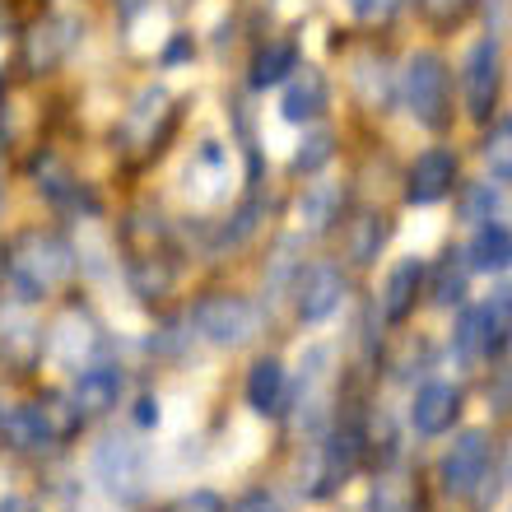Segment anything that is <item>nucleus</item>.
<instances>
[{
    "label": "nucleus",
    "instance_id": "1",
    "mask_svg": "<svg viewBox=\"0 0 512 512\" xmlns=\"http://www.w3.org/2000/svg\"><path fill=\"white\" fill-rule=\"evenodd\" d=\"M70 275V247L56 238V233H24L14 243V256H10V284L14 294L33 303L42 298L52 284H61Z\"/></svg>",
    "mask_w": 512,
    "mask_h": 512
},
{
    "label": "nucleus",
    "instance_id": "2",
    "mask_svg": "<svg viewBox=\"0 0 512 512\" xmlns=\"http://www.w3.org/2000/svg\"><path fill=\"white\" fill-rule=\"evenodd\" d=\"M94 480L112 503H126V508L140 503L149 485L145 447L135 443V438H103L94 447Z\"/></svg>",
    "mask_w": 512,
    "mask_h": 512
},
{
    "label": "nucleus",
    "instance_id": "3",
    "mask_svg": "<svg viewBox=\"0 0 512 512\" xmlns=\"http://www.w3.org/2000/svg\"><path fill=\"white\" fill-rule=\"evenodd\" d=\"M401 103L419 126H443L447 117V66L438 52H415L401 70Z\"/></svg>",
    "mask_w": 512,
    "mask_h": 512
},
{
    "label": "nucleus",
    "instance_id": "4",
    "mask_svg": "<svg viewBox=\"0 0 512 512\" xmlns=\"http://www.w3.org/2000/svg\"><path fill=\"white\" fill-rule=\"evenodd\" d=\"M191 326H196L201 340L219 345V350H233V345H247L256 336V308L238 294H215L205 303H196Z\"/></svg>",
    "mask_w": 512,
    "mask_h": 512
},
{
    "label": "nucleus",
    "instance_id": "5",
    "mask_svg": "<svg viewBox=\"0 0 512 512\" xmlns=\"http://www.w3.org/2000/svg\"><path fill=\"white\" fill-rule=\"evenodd\" d=\"M499 80H503V52L499 38H480L466 52V66H461V89H466V112L475 122H485L494 98H499Z\"/></svg>",
    "mask_w": 512,
    "mask_h": 512
},
{
    "label": "nucleus",
    "instance_id": "6",
    "mask_svg": "<svg viewBox=\"0 0 512 512\" xmlns=\"http://www.w3.org/2000/svg\"><path fill=\"white\" fill-rule=\"evenodd\" d=\"M489 471V438L480 429H466L457 438V443L447 447L443 466H438V475H443V489L452 494V499H466V494H475L480 489V480H485Z\"/></svg>",
    "mask_w": 512,
    "mask_h": 512
},
{
    "label": "nucleus",
    "instance_id": "7",
    "mask_svg": "<svg viewBox=\"0 0 512 512\" xmlns=\"http://www.w3.org/2000/svg\"><path fill=\"white\" fill-rule=\"evenodd\" d=\"M122 368L108 364V359H89V364L75 373V387H70V396H75V410L80 415H103V410H112V405L122 401Z\"/></svg>",
    "mask_w": 512,
    "mask_h": 512
},
{
    "label": "nucleus",
    "instance_id": "8",
    "mask_svg": "<svg viewBox=\"0 0 512 512\" xmlns=\"http://www.w3.org/2000/svg\"><path fill=\"white\" fill-rule=\"evenodd\" d=\"M294 294H298V317L303 322H326L340 308V298H345V275L336 266H308L298 275Z\"/></svg>",
    "mask_w": 512,
    "mask_h": 512
},
{
    "label": "nucleus",
    "instance_id": "9",
    "mask_svg": "<svg viewBox=\"0 0 512 512\" xmlns=\"http://www.w3.org/2000/svg\"><path fill=\"white\" fill-rule=\"evenodd\" d=\"M461 415V391L452 382H429V387L415 391V405H410V424H415L424 438H438L457 424Z\"/></svg>",
    "mask_w": 512,
    "mask_h": 512
},
{
    "label": "nucleus",
    "instance_id": "10",
    "mask_svg": "<svg viewBox=\"0 0 512 512\" xmlns=\"http://www.w3.org/2000/svg\"><path fill=\"white\" fill-rule=\"evenodd\" d=\"M457 182V159L447 149H424L410 168V187H405V201L410 205H433L443 201L447 191Z\"/></svg>",
    "mask_w": 512,
    "mask_h": 512
},
{
    "label": "nucleus",
    "instance_id": "11",
    "mask_svg": "<svg viewBox=\"0 0 512 512\" xmlns=\"http://www.w3.org/2000/svg\"><path fill=\"white\" fill-rule=\"evenodd\" d=\"M354 471H359V433H354V429H336L322 443V461H317V485H312V494H317V499L336 494V489L345 485Z\"/></svg>",
    "mask_w": 512,
    "mask_h": 512
},
{
    "label": "nucleus",
    "instance_id": "12",
    "mask_svg": "<svg viewBox=\"0 0 512 512\" xmlns=\"http://www.w3.org/2000/svg\"><path fill=\"white\" fill-rule=\"evenodd\" d=\"M0 433L14 452H47L56 443V424L47 415V405H14L10 415L0 419Z\"/></svg>",
    "mask_w": 512,
    "mask_h": 512
},
{
    "label": "nucleus",
    "instance_id": "13",
    "mask_svg": "<svg viewBox=\"0 0 512 512\" xmlns=\"http://www.w3.org/2000/svg\"><path fill=\"white\" fill-rule=\"evenodd\" d=\"M284 401H289V378H284L280 359H256L252 373H247V405L256 415H284Z\"/></svg>",
    "mask_w": 512,
    "mask_h": 512
},
{
    "label": "nucleus",
    "instance_id": "14",
    "mask_svg": "<svg viewBox=\"0 0 512 512\" xmlns=\"http://www.w3.org/2000/svg\"><path fill=\"white\" fill-rule=\"evenodd\" d=\"M284 122H317L326 112V80L322 70L298 66L289 75V89H284Z\"/></svg>",
    "mask_w": 512,
    "mask_h": 512
},
{
    "label": "nucleus",
    "instance_id": "15",
    "mask_svg": "<svg viewBox=\"0 0 512 512\" xmlns=\"http://www.w3.org/2000/svg\"><path fill=\"white\" fill-rule=\"evenodd\" d=\"M419 284H424V266L419 261H401V266L391 270L387 284H382V317L387 322H405L415 312Z\"/></svg>",
    "mask_w": 512,
    "mask_h": 512
},
{
    "label": "nucleus",
    "instance_id": "16",
    "mask_svg": "<svg viewBox=\"0 0 512 512\" xmlns=\"http://www.w3.org/2000/svg\"><path fill=\"white\" fill-rule=\"evenodd\" d=\"M466 256H471V261H466L471 270H489V275L512 270V229H503V224H480Z\"/></svg>",
    "mask_w": 512,
    "mask_h": 512
},
{
    "label": "nucleus",
    "instance_id": "17",
    "mask_svg": "<svg viewBox=\"0 0 512 512\" xmlns=\"http://www.w3.org/2000/svg\"><path fill=\"white\" fill-rule=\"evenodd\" d=\"M294 70H298L294 42H270V47H261L252 61V84L256 89H270V84H284Z\"/></svg>",
    "mask_w": 512,
    "mask_h": 512
},
{
    "label": "nucleus",
    "instance_id": "18",
    "mask_svg": "<svg viewBox=\"0 0 512 512\" xmlns=\"http://www.w3.org/2000/svg\"><path fill=\"white\" fill-rule=\"evenodd\" d=\"M452 350H457V359L466 368L480 364V359H489V336H485V317H480V308L461 312L457 331H452Z\"/></svg>",
    "mask_w": 512,
    "mask_h": 512
},
{
    "label": "nucleus",
    "instance_id": "19",
    "mask_svg": "<svg viewBox=\"0 0 512 512\" xmlns=\"http://www.w3.org/2000/svg\"><path fill=\"white\" fill-rule=\"evenodd\" d=\"M466 280H471V266L461 261V252H447L443 261H438V270H433V303H438V308L461 303V298H466Z\"/></svg>",
    "mask_w": 512,
    "mask_h": 512
},
{
    "label": "nucleus",
    "instance_id": "20",
    "mask_svg": "<svg viewBox=\"0 0 512 512\" xmlns=\"http://www.w3.org/2000/svg\"><path fill=\"white\" fill-rule=\"evenodd\" d=\"M480 317H485V336H489V354L503 350L512 340V284L494 289V294L480 303Z\"/></svg>",
    "mask_w": 512,
    "mask_h": 512
},
{
    "label": "nucleus",
    "instance_id": "21",
    "mask_svg": "<svg viewBox=\"0 0 512 512\" xmlns=\"http://www.w3.org/2000/svg\"><path fill=\"white\" fill-rule=\"evenodd\" d=\"M336 205H340V191L331 182H317V187L298 201V219L308 224V233H322L331 229V219H336Z\"/></svg>",
    "mask_w": 512,
    "mask_h": 512
},
{
    "label": "nucleus",
    "instance_id": "22",
    "mask_svg": "<svg viewBox=\"0 0 512 512\" xmlns=\"http://www.w3.org/2000/svg\"><path fill=\"white\" fill-rule=\"evenodd\" d=\"M485 163L499 182H512V117H503L485 140Z\"/></svg>",
    "mask_w": 512,
    "mask_h": 512
},
{
    "label": "nucleus",
    "instance_id": "23",
    "mask_svg": "<svg viewBox=\"0 0 512 512\" xmlns=\"http://www.w3.org/2000/svg\"><path fill=\"white\" fill-rule=\"evenodd\" d=\"M326 159H331V135L317 131V135H308V140H303V149L294 154V168H298V173H317Z\"/></svg>",
    "mask_w": 512,
    "mask_h": 512
},
{
    "label": "nucleus",
    "instance_id": "24",
    "mask_svg": "<svg viewBox=\"0 0 512 512\" xmlns=\"http://www.w3.org/2000/svg\"><path fill=\"white\" fill-rule=\"evenodd\" d=\"M168 512H224V499L210 494V489H191V494H182Z\"/></svg>",
    "mask_w": 512,
    "mask_h": 512
},
{
    "label": "nucleus",
    "instance_id": "25",
    "mask_svg": "<svg viewBox=\"0 0 512 512\" xmlns=\"http://www.w3.org/2000/svg\"><path fill=\"white\" fill-rule=\"evenodd\" d=\"M382 238H387V229L378 224V215H368L364 219V238L354 243V256H359V261H373V252L382 247Z\"/></svg>",
    "mask_w": 512,
    "mask_h": 512
},
{
    "label": "nucleus",
    "instance_id": "26",
    "mask_svg": "<svg viewBox=\"0 0 512 512\" xmlns=\"http://www.w3.org/2000/svg\"><path fill=\"white\" fill-rule=\"evenodd\" d=\"M494 191L489 187H475L471 196H466V219H475V224H489V215H494Z\"/></svg>",
    "mask_w": 512,
    "mask_h": 512
},
{
    "label": "nucleus",
    "instance_id": "27",
    "mask_svg": "<svg viewBox=\"0 0 512 512\" xmlns=\"http://www.w3.org/2000/svg\"><path fill=\"white\" fill-rule=\"evenodd\" d=\"M396 5H401V0H350V10L359 14L364 24H378V19H387Z\"/></svg>",
    "mask_w": 512,
    "mask_h": 512
},
{
    "label": "nucleus",
    "instance_id": "28",
    "mask_svg": "<svg viewBox=\"0 0 512 512\" xmlns=\"http://www.w3.org/2000/svg\"><path fill=\"white\" fill-rule=\"evenodd\" d=\"M233 512H280V503L270 499L266 489H252L247 499H238V508H233Z\"/></svg>",
    "mask_w": 512,
    "mask_h": 512
},
{
    "label": "nucleus",
    "instance_id": "29",
    "mask_svg": "<svg viewBox=\"0 0 512 512\" xmlns=\"http://www.w3.org/2000/svg\"><path fill=\"white\" fill-rule=\"evenodd\" d=\"M368 512H410V503H405L401 494H391V489H378L373 503H368Z\"/></svg>",
    "mask_w": 512,
    "mask_h": 512
},
{
    "label": "nucleus",
    "instance_id": "30",
    "mask_svg": "<svg viewBox=\"0 0 512 512\" xmlns=\"http://www.w3.org/2000/svg\"><path fill=\"white\" fill-rule=\"evenodd\" d=\"M135 424H140V429L159 424V401H154V396H145V401H140V410H135Z\"/></svg>",
    "mask_w": 512,
    "mask_h": 512
},
{
    "label": "nucleus",
    "instance_id": "31",
    "mask_svg": "<svg viewBox=\"0 0 512 512\" xmlns=\"http://www.w3.org/2000/svg\"><path fill=\"white\" fill-rule=\"evenodd\" d=\"M0 512H38L28 499H19V494H10V499H0Z\"/></svg>",
    "mask_w": 512,
    "mask_h": 512
},
{
    "label": "nucleus",
    "instance_id": "32",
    "mask_svg": "<svg viewBox=\"0 0 512 512\" xmlns=\"http://www.w3.org/2000/svg\"><path fill=\"white\" fill-rule=\"evenodd\" d=\"M424 5H429L433 14H457L461 5H466V0H424Z\"/></svg>",
    "mask_w": 512,
    "mask_h": 512
},
{
    "label": "nucleus",
    "instance_id": "33",
    "mask_svg": "<svg viewBox=\"0 0 512 512\" xmlns=\"http://www.w3.org/2000/svg\"><path fill=\"white\" fill-rule=\"evenodd\" d=\"M508 480H512V457H508Z\"/></svg>",
    "mask_w": 512,
    "mask_h": 512
},
{
    "label": "nucleus",
    "instance_id": "34",
    "mask_svg": "<svg viewBox=\"0 0 512 512\" xmlns=\"http://www.w3.org/2000/svg\"><path fill=\"white\" fill-rule=\"evenodd\" d=\"M0 419H5V410H0Z\"/></svg>",
    "mask_w": 512,
    "mask_h": 512
}]
</instances>
